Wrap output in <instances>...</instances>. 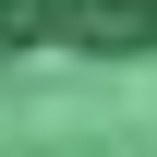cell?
Returning <instances> with one entry per match:
<instances>
[{
    "label": "cell",
    "instance_id": "cell-1",
    "mask_svg": "<svg viewBox=\"0 0 157 157\" xmlns=\"http://www.w3.org/2000/svg\"><path fill=\"white\" fill-rule=\"evenodd\" d=\"M0 48H157V0H0Z\"/></svg>",
    "mask_w": 157,
    "mask_h": 157
}]
</instances>
